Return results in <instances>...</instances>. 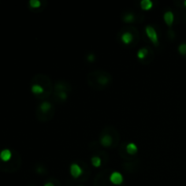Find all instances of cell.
Segmentation results:
<instances>
[{
    "label": "cell",
    "mask_w": 186,
    "mask_h": 186,
    "mask_svg": "<svg viewBox=\"0 0 186 186\" xmlns=\"http://www.w3.org/2000/svg\"><path fill=\"white\" fill-rule=\"evenodd\" d=\"M29 4H30V6H31L32 7L36 8V7H39V6H41V1H40V0H30V1H29Z\"/></svg>",
    "instance_id": "obj_15"
},
{
    "label": "cell",
    "mask_w": 186,
    "mask_h": 186,
    "mask_svg": "<svg viewBox=\"0 0 186 186\" xmlns=\"http://www.w3.org/2000/svg\"><path fill=\"white\" fill-rule=\"evenodd\" d=\"M178 51L181 54H186V44L183 43L178 46Z\"/></svg>",
    "instance_id": "obj_16"
},
{
    "label": "cell",
    "mask_w": 186,
    "mask_h": 186,
    "mask_svg": "<svg viewBox=\"0 0 186 186\" xmlns=\"http://www.w3.org/2000/svg\"><path fill=\"white\" fill-rule=\"evenodd\" d=\"M91 162H92V164L95 166V167H99L102 163V161L101 158L97 155H95L91 158Z\"/></svg>",
    "instance_id": "obj_13"
},
{
    "label": "cell",
    "mask_w": 186,
    "mask_h": 186,
    "mask_svg": "<svg viewBox=\"0 0 186 186\" xmlns=\"http://www.w3.org/2000/svg\"><path fill=\"white\" fill-rule=\"evenodd\" d=\"M145 33H146L147 36L149 37V39H150L155 46H157L158 43H159V39H158V35H157V32H156L155 28L153 27V26L147 25V26L145 27Z\"/></svg>",
    "instance_id": "obj_1"
},
{
    "label": "cell",
    "mask_w": 186,
    "mask_h": 186,
    "mask_svg": "<svg viewBox=\"0 0 186 186\" xmlns=\"http://www.w3.org/2000/svg\"><path fill=\"white\" fill-rule=\"evenodd\" d=\"M58 97L62 100H65L67 98V93L65 92V91H60L58 93Z\"/></svg>",
    "instance_id": "obj_17"
},
{
    "label": "cell",
    "mask_w": 186,
    "mask_h": 186,
    "mask_svg": "<svg viewBox=\"0 0 186 186\" xmlns=\"http://www.w3.org/2000/svg\"><path fill=\"white\" fill-rule=\"evenodd\" d=\"M95 55L94 54H89L87 55V60L90 61V62H93V61L95 60Z\"/></svg>",
    "instance_id": "obj_18"
},
{
    "label": "cell",
    "mask_w": 186,
    "mask_h": 186,
    "mask_svg": "<svg viewBox=\"0 0 186 186\" xmlns=\"http://www.w3.org/2000/svg\"><path fill=\"white\" fill-rule=\"evenodd\" d=\"M12 157V153L9 149H4L0 152V160L3 162H8Z\"/></svg>",
    "instance_id": "obj_5"
},
{
    "label": "cell",
    "mask_w": 186,
    "mask_h": 186,
    "mask_svg": "<svg viewBox=\"0 0 186 186\" xmlns=\"http://www.w3.org/2000/svg\"><path fill=\"white\" fill-rule=\"evenodd\" d=\"M163 19H164V22L166 23V25L172 26L173 23V20H174V15H173V13L171 10L166 11L163 14Z\"/></svg>",
    "instance_id": "obj_4"
},
{
    "label": "cell",
    "mask_w": 186,
    "mask_h": 186,
    "mask_svg": "<svg viewBox=\"0 0 186 186\" xmlns=\"http://www.w3.org/2000/svg\"><path fill=\"white\" fill-rule=\"evenodd\" d=\"M70 173L74 178H78L80 175L83 173V169L78 163L73 162L70 165Z\"/></svg>",
    "instance_id": "obj_3"
},
{
    "label": "cell",
    "mask_w": 186,
    "mask_h": 186,
    "mask_svg": "<svg viewBox=\"0 0 186 186\" xmlns=\"http://www.w3.org/2000/svg\"><path fill=\"white\" fill-rule=\"evenodd\" d=\"M124 19H125V22H127V23H131V22H133V20H134V15H133V13H128V14L125 15Z\"/></svg>",
    "instance_id": "obj_14"
},
{
    "label": "cell",
    "mask_w": 186,
    "mask_h": 186,
    "mask_svg": "<svg viewBox=\"0 0 186 186\" xmlns=\"http://www.w3.org/2000/svg\"><path fill=\"white\" fill-rule=\"evenodd\" d=\"M113 143V138L110 134H105L104 136H102L101 138V143L104 145V146H110Z\"/></svg>",
    "instance_id": "obj_7"
},
{
    "label": "cell",
    "mask_w": 186,
    "mask_h": 186,
    "mask_svg": "<svg viewBox=\"0 0 186 186\" xmlns=\"http://www.w3.org/2000/svg\"><path fill=\"white\" fill-rule=\"evenodd\" d=\"M31 91L34 94H42L44 92V88L41 84H35L31 86Z\"/></svg>",
    "instance_id": "obj_10"
},
{
    "label": "cell",
    "mask_w": 186,
    "mask_h": 186,
    "mask_svg": "<svg viewBox=\"0 0 186 186\" xmlns=\"http://www.w3.org/2000/svg\"><path fill=\"white\" fill-rule=\"evenodd\" d=\"M44 186H54V185L53 183H50V182H49V183H46Z\"/></svg>",
    "instance_id": "obj_20"
},
{
    "label": "cell",
    "mask_w": 186,
    "mask_h": 186,
    "mask_svg": "<svg viewBox=\"0 0 186 186\" xmlns=\"http://www.w3.org/2000/svg\"><path fill=\"white\" fill-rule=\"evenodd\" d=\"M99 82L101 83V84H106L107 82H108V80H107L106 77H104V76H101L100 78H99Z\"/></svg>",
    "instance_id": "obj_19"
},
{
    "label": "cell",
    "mask_w": 186,
    "mask_h": 186,
    "mask_svg": "<svg viewBox=\"0 0 186 186\" xmlns=\"http://www.w3.org/2000/svg\"><path fill=\"white\" fill-rule=\"evenodd\" d=\"M133 40V35L131 32L126 31V32H125V33L122 35V41H123L125 45L130 44Z\"/></svg>",
    "instance_id": "obj_6"
},
{
    "label": "cell",
    "mask_w": 186,
    "mask_h": 186,
    "mask_svg": "<svg viewBox=\"0 0 186 186\" xmlns=\"http://www.w3.org/2000/svg\"><path fill=\"white\" fill-rule=\"evenodd\" d=\"M184 6H186V0H185V1H184Z\"/></svg>",
    "instance_id": "obj_21"
},
{
    "label": "cell",
    "mask_w": 186,
    "mask_h": 186,
    "mask_svg": "<svg viewBox=\"0 0 186 186\" xmlns=\"http://www.w3.org/2000/svg\"><path fill=\"white\" fill-rule=\"evenodd\" d=\"M126 151L130 154H135L138 151V147L134 143H129L126 145Z\"/></svg>",
    "instance_id": "obj_8"
},
{
    "label": "cell",
    "mask_w": 186,
    "mask_h": 186,
    "mask_svg": "<svg viewBox=\"0 0 186 186\" xmlns=\"http://www.w3.org/2000/svg\"><path fill=\"white\" fill-rule=\"evenodd\" d=\"M147 54H148V49L146 47H142L137 52V57L139 59H143L147 55Z\"/></svg>",
    "instance_id": "obj_12"
},
{
    "label": "cell",
    "mask_w": 186,
    "mask_h": 186,
    "mask_svg": "<svg viewBox=\"0 0 186 186\" xmlns=\"http://www.w3.org/2000/svg\"><path fill=\"white\" fill-rule=\"evenodd\" d=\"M51 107H52V105L49 102H47V101H45V102L41 103V105H40V109H41V111L43 113L48 112L51 109Z\"/></svg>",
    "instance_id": "obj_11"
},
{
    "label": "cell",
    "mask_w": 186,
    "mask_h": 186,
    "mask_svg": "<svg viewBox=\"0 0 186 186\" xmlns=\"http://www.w3.org/2000/svg\"><path fill=\"white\" fill-rule=\"evenodd\" d=\"M109 179H110V182L112 184H115V185H119V184H121L124 182V176H123V174L120 172H117V171L113 172L110 174Z\"/></svg>",
    "instance_id": "obj_2"
},
{
    "label": "cell",
    "mask_w": 186,
    "mask_h": 186,
    "mask_svg": "<svg viewBox=\"0 0 186 186\" xmlns=\"http://www.w3.org/2000/svg\"><path fill=\"white\" fill-rule=\"evenodd\" d=\"M142 8L143 10H149L153 7L154 6V2L152 0H142L141 3H140Z\"/></svg>",
    "instance_id": "obj_9"
}]
</instances>
